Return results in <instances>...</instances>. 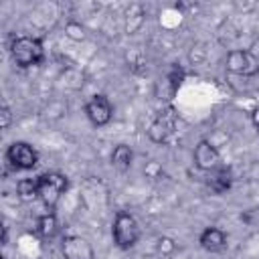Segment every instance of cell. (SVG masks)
I'll return each mask as SVG.
<instances>
[{"label":"cell","instance_id":"obj_16","mask_svg":"<svg viewBox=\"0 0 259 259\" xmlns=\"http://www.w3.org/2000/svg\"><path fill=\"white\" fill-rule=\"evenodd\" d=\"M63 32L69 40L73 42H81L87 38V32H85V26L79 22V20H67L65 26H63Z\"/></svg>","mask_w":259,"mask_h":259},{"label":"cell","instance_id":"obj_2","mask_svg":"<svg viewBox=\"0 0 259 259\" xmlns=\"http://www.w3.org/2000/svg\"><path fill=\"white\" fill-rule=\"evenodd\" d=\"M140 237H142V229H140L138 219L130 210H117L113 217V223H111L113 245L119 251H130L138 245Z\"/></svg>","mask_w":259,"mask_h":259},{"label":"cell","instance_id":"obj_11","mask_svg":"<svg viewBox=\"0 0 259 259\" xmlns=\"http://www.w3.org/2000/svg\"><path fill=\"white\" fill-rule=\"evenodd\" d=\"M61 231V225H59V219L55 214V210H47L42 212L38 219H36V225H34V233L42 239V241H53Z\"/></svg>","mask_w":259,"mask_h":259},{"label":"cell","instance_id":"obj_4","mask_svg":"<svg viewBox=\"0 0 259 259\" xmlns=\"http://www.w3.org/2000/svg\"><path fill=\"white\" fill-rule=\"evenodd\" d=\"M225 69L233 75L255 77L259 75V57L249 49H231L225 57Z\"/></svg>","mask_w":259,"mask_h":259},{"label":"cell","instance_id":"obj_1","mask_svg":"<svg viewBox=\"0 0 259 259\" xmlns=\"http://www.w3.org/2000/svg\"><path fill=\"white\" fill-rule=\"evenodd\" d=\"M10 57L20 69L38 67L45 61V45L42 38L20 34L10 42Z\"/></svg>","mask_w":259,"mask_h":259},{"label":"cell","instance_id":"obj_21","mask_svg":"<svg viewBox=\"0 0 259 259\" xmlns=\"http://www.w3.org/2000/svg\"><path fill=\"white\" fill-rule=\"evenodd\" d=\"M245 176L251 182H259V160H251L249 162V166L245 170Z\"/></svg>","mask_w":259,"mask_h":259},{"label":"cell","instance_id":"obj_10","mask_svg":"<svg viewBox=\"0 0 259 259\" xmlns=\"http://www.w3.org/2000/svg\"><path fill=\"white\" fill-rule=\"evenodd\" d=\"M198 245L206 253H221L227 249V233L219 227H204L198 235Z\"/></svg>","mask_w":259,"mask_h":259},{"label":"cell","instance_id":"obj_14","mask_svg":"<svg viewBox=\"0 0 259 259\" xmlns=\"http://www.w3.org/2000/svg\"><path fill=\"white\" fill-rule=\"evenodd\" d=\"M144 20H146V10L140 4H132L125 10V30H127V34H134L136 30H140Z\"/></svg>","mask_w":259,"mask_h":259},{"label":"cell","instance_id":"obj_5","mask_svg":"<svg viewBox=\"0 0 259 259\" xmlns=\"http://www.w3.org/2000/svg\"><path fill=\"white\" fill-rule=\"evenodd\" d=\"M4 158H6L8 166L16 172H28V170L36 168V164H38V152L28 142H12L6 148Z\"/></svg>","mask_w":259,"mask_h":259},{"label":"cell","instance_id":"obj_6","mask_svg":"<svg viewBox=\"0 0 259 259\" xmlns=\"http://www.w3.org/2000/svg\"><path fill=\"white\" fill-rule=\"evenodd\" d=\"M85 117L93 127H105L113 119V103L109 101L107 95L95 93L85 103Z\"/></svg>","mask_w":259,"mask_h":259},{"label":"cell","instance_id":"obj_19","mask_svg":"<svg viewBox=\"0 0 259 259\" xmlns=\"http://www.w3.org/2000/svg\"><path fill=\"white\" fill-rule=\"evenodd\" d=\"M162 172H164V168H162V164H160L158 160H150V162L144 166V174H146V178H152V180L162 178Z\"/></svg>","mask_w":259,"mask_h":259},{"label":"cell","instance_id":"obj_12","mask_svg":"<svg viewBox=\"0 0 259 259\" xmlns=\"http://www.w3.org/2000/svg\"><path fill=\"white\" fill-rule=\"evenodd\" d=\"M134 164V150L127 144H117L111 150V166L117 172H127Z\"/></svg>","mask_w":259,"mask_h":259},{"label":"cell","instance_id":"obj_22","mask_svg":"<svg viewBox=\"0 0 259 259\" xmlns=\"http://www.w3.org/2000/svg\"><path fill=\"white\" fill-rule=\"evenodd\" d=\"M251 123H253V127L259 132V105L251 109Z\"/></svg>","mask_w":259,"mask_h":259},{"label":"cell","instance_id":"obj_18","mask_svg":"<svg viewBox=\"0 0 259 259\" xmlns=\"http://www.w3.org/2000/svg\"><path fill=\"white\" fill-rule=\"evenodd\" d=\"M176 241L174 239H170V237H158V241H156V253L158 255H162V257H170V255H174L176 253Z\"/></svg>","mask_w":259,"mask_h":259},{"label":"cell","instance_id":"obj_15","mask_svg":"<svg viewBox=\"0 0 259 259\" xmlns=\"http://www.w3.org/2000/svg\"><path fill=\"white\" fill-rule=\"evenodd\" d=\"M16 194L24 202H30V200L38 198V180H36V176L34 178H20L16 182Z\"/></svg>","mask_w":259,"mask_h":259},{"label":"cell","instance_id":"obj_7","mask_svg":"<svg viewBox=\"0 0 259 259\" xmlns=\"http://www.w3.org/2000/svg\"><path fill=\"white\" fill-rule=\"evenodd\" d=\"M192 162H194V166H196L200 172L208 174V172H212L214 168L221 166V152H219V148L214 146V142L202 138V140H198V144L194 146Z\"/></svg>","mask_w":259,"mask_h":259},{"label":"cell","instance_id":"obj_13","mask_svg":"<svg viewBox=\"0 0 259 259\" xmlns=\"http://www.w3.org/2000/svg\"><path fill=\"white\" fill-rule=\"evenodd\" d=\"M146 134H148V140H150V142H154V144H166V142L170 140V136H172V125H170L168 119L156 117V119L148 125Z\"/></svg>","mask_w":259,"mask_h":259},{"label":"cell","instance_id":"obj_24","mask_svg":"<svg viewBox=\"0 0 259 259\" xmlns=\"http://www.w3.org/2000/svg\"><path fill=\"white\" fill-rule=\"evenodd\" d=\"M2 259H6V257H2Z\"/></svg>","mask_w":259,"mask_h":259},{"label":"cell","instance_id":"obj_17","mask_svg":"<svg viewBox=\"0 0 259 259\" xmlns=\"http://www.w3.org/2000/svg\"><path fill=\"white\" fill-rule=\"evenodd\" d=\"M182 79H184V71H182V67L172 65L170 71H168V75H166V81H168V85H170V93H172V95H174V93L178 91V87L182 85Z\"/></svg>","mask_w":259,"mask_h":259},{"label":"cell","instance_id":"obj_8","mask_svg":"<svg viewBox=\"0 0 259 259\" xmlns=\"http://www.w3.org/2000/svg\"><path fill=\"white\" fill-rule=\"evenodd\" d=\"M61 255L65 259H95L93 245L81 235H65L61 241Z\"/></svg>","mask_w":259,"mask_h":259},{"label":"cell","instance_id":"obj_3","mask_svg":"<svg viewBox=\"0 0 259 259\" xmlns=\"http://www.w3.org/2000/svg\"><path fill=\"white\" fill-rule=\"evenodd\" d=\"M36 180H38V200L49 210H53L59 204V200L63 198V194L69 190V178L61 172L51 170V172L38 174Z\"/></svg>","mask_w":259,"mask_h":259},{"label":"cell","instance_id":"obj_20","mask_svg":"<svg viewBox=\"0 0 259 259\" xmlns=\"http://www.w3.org/2000/svg\"><path fill=\"white\" fill-rule=\"evenodd\" d=\"M10 123H12V111H10L8 105H2L0 107V127H2V132H6L10 127Z\"/></svg>","mask_w":259,"mask_h":259},{"label":"cell","instance_id":"obj_23","mask_svg":"<svg viewBox=\"0 0 259 259\" xmlns=\"http://www.w3.org/2000/svg\"><path fill=\"white\" fill-rule=\"evenodd\" d=\"M6 243H8V227L2 229V245H6Z\"/></svg>","mask_w":259,"mask_h":259},{"label":"cell","instance_id":"obj_9","mask_svg":"<svg viewBox=\"0 0 259 259\" xmlns=\"http://www.w3.org/2000/svg\"><path fill=\"white\" fill-rule=\"evenodd\" d=\"M233 180H235L233 170H231L229 166H219V168H214L212 172L206 174V178H204V186L208 188L210 194L219 196V194H225L227 190H231Z\"/></svg>","mask_w":259,"mask_h":259}]
</instances>
